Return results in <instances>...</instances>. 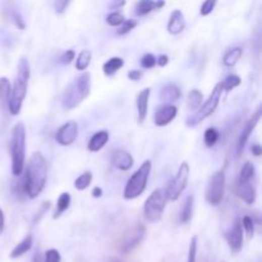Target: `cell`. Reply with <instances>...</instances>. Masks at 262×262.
I'll list each match as a JSON object with an SVG mask.
<instances>
[{"label":"cell","instance_id":"obj_1","mask_svg":"<svg viewBox=\"0 0 262 262\" xmlns=\"http://www.w3.org/2000/svg\"><path fill=\"white\" fill-rule=\"evenodd\" d=\"M25 177L21 180V188L28 198L33 199L45 188L47 179V163L40 151L33 152L25 167Z\"/></svg>","mask_w":262,"mask_h":262},{"label":"cell","instance_id":"obj_2","mask_svg":"<svg viewBox=\"0 0 262 262\" xmlns=\"http://www.w3.org/2000/svg\"><path fill=\"white\" fill-rule=\"evenodd\" d=\"M31 76L30 63L27 58L22 57L18 62V68H17V77L14 81V85L11 91V97L8 101V109L12 115H18L22 104L25 101L26 95H27L28 79Z\"/></svg>","mask_w":262,"mask_h":262},{"label":"cell","instance_id":"obj_3","mask_svg":"<svg viewBox=\"0 0 262 262\" xmlns=\"http://www.w3.org/2000/svg\"><path fill=\"white\" fill-rule=\"evenodd\" d=\"M11 156L13 175H22L26 167V128L22 122H18L12 129Z\"/></svg>","mask_w":262,"mask_h":262},{"label":"cell","instance_id":"obj_4","mask_svg":"<svg viewBox=\"0 0 262 262\" xmlns=\"http://www.w3.org/2000/svg\"><path fill=\"white\" fill-rule=\"evenodd\" d=\"M91 91V74L87 72L79 74L76 77L72 85L67 87L63 95V108L66 110L74 109L81 102L88 97Z\"/></svg>","mask_w":262,"mask_h":262},{"label":"cell","instance_id":"obj_5","mask_svg":"<svg viewBox=\"0 0 262 262\" xmlns=\"http://www.w3.org/2000/svg\"><path fill=\"white\" fill-rule=\"evenodd\" d=\"M151 161L146 160L143 161L142 165L132 174L128 182L124 188V198L126 199H133L137 198L139 194H142L145 191L146 186H147V180L151 174Z\"/></svg>","mask_w":262,"mask_h":262},{"label":"cell","instance_id":"obj_6","mask_svg":"<svg viewBox=\"0 0 262 262\" xmlns=\"http://www.w3.org/2000/svg\"><path fill=\"white\" fill-rule=\"evenodd\" d=\"M168 196L164 188H156L146 199L143 206V215L148 223H158L163 218L167 207Z\"/></svg>","mask_w":262,"mask_h":262},{"label":"cell","instance_id":"obj_7","mask_svg":"<svg viewBox=\"0 0 262 262\" xmlns=\"http://www.w3.org/2000/svg\"><path fill=\"white\" fill-rule=\"evenodd\" d=\"M221 92H223V90H221V86H220V83H218V85L214 87L213 92H211V95L208 96L207 100H206V101L202 104V107L197 110V113H194L192 117H189L188 119H187V127L197 126L198 123L203 122L206 118H208L210 115H213L214 113H215L216 108L219 107Z\"/></svg>","mask_w":262,"mask_h":262},{"label":"cell","instance_id":"obj_8","mask_svg":"<svg viewBox=\"0 0 262 262\" xmlns=\"http://www.w3.org/2000/svg\"><path fill=\"white\" fill-rule=\"evenodd\" d=\"M189 165L187 164L186 161L182 163L178 169L177 175L173 178V180L168 184L167 189V196H168V201H177L178 198L180 197V194L183 193L184 189L187 188V184H188V180H189Z\"/></svg>","mask_w":262,"mask_h":262},{"label":"cell","instance_id":"obj_9","mask_svg":"<svg viewBox=\"0 0 262 262\" xmlns=\"http://www.w3.org/2000/svg\"><path fill=\"white\" fill-rule=\"evenodd\" d=\"M225 192V174L223 170L216 172L213 177L208 179L207 187H206V201L211 206L220 205L224 198Z\"/></svg>","mask_w":262,"mask_h":262},{"label":"cell","instance_id":"obj_10","mask_svg":"<svg viewBox=\"0 0 262 262\" xmlns=\"http://www.w3.org/2000/svg\"><path fill=\"white\" fill-rule=\"evenodd\" d=\"M145 234L146 227L143 224H137L136 227L127 230L123 234V237H122V239H120V251L123 252V253H127V252L136 248L142 242V239L145 238Z\"/></svg>","mask_w":262,"mask_h":262},{"label":"cell","instance_id":"obj_11","mask_svg":"<svg viewBox=\"0 0 262 262\" xmlns=\"http://www.w3.org/2000/svg\"><path fill=\"white\" fill-rule=\"evenodd\" d=\"M78 137V124L74 120H69L58 129L55 139L60 146H69L76 142Z\"/></svg>","mask_w":262,"mask_h":262},{"label":"cell","instance_id":"obj_12","mask_svg":"<svg viewBox=\"0 0 262 262\" xmlns=\"http://www.w3.org/2000/svg\"><path fill=\"white\" fill-rule=\"evenodd\" d=\"M225 239H227L232 251L239 252L242 249V246H243V228L240 224L239 218L235 219L234 224L225 233Z\"/></svg>","mask_w":262,"mask_h":262},{"label":"cell","instance_id":"obj_13","mask_svg":"<svg viewBox=\"0 0 262 262\" xmlns=\"http://www.w3.org/2000/svg\"><path fill=\"white\" fill-rule=\"evenodd\" d=\"M259 119H261V107L257 108V110L253 113V115L251 117V119L247 122L246 126H244V128L242 129V132H240L239 139H238V153H239V155L242 153V151L244 150V146H246V143L248 142L249 136H251V133L253 132V129L256 128V126H257V123L259 122Z\"/></svg>","mask_w":262,"mask_h":262},{"label":"cell","instance_id":"obj_14","mask_svg":"<svg viewBox=\"0 0 262 262\" xmlns=\"http://www.w3.org/2000/svg\"><path fill=\"white\" fill-rule=\"evenodd\" d=\"M177 113L178 108L175 105H163L156 110L153 122L158 127H165L174 120V118L177 117Z\"/></svg>","mask_w":262,"mask_h":262},{"label":"cell","instance_id":"obj_15","mask_svg":"<svg viewBox=\"0 0 262 262\" xmlns=\"http://www.w3.org/2000/svg\"><path fill=\"white\" fill-rule=\"evenodd\" d=\"M112 164L113 167L117 168V169L127 172V170H129L133 167L134 159L128 151L115 150L112 155Z\"/></svg>","mask_w":262,"mask_h":262},{"label":"cell","instance_id":"obj_16","mask_svg":"<svg viewBox=\"0 0 262 262\" xmlns=\"http://www.w3.org/2000/svg\"><path fill=\"white\" fill-rule=\"evenodd\" d=\"M186 28V19H184V14L182 11L175 9L173 13L170 14L169 22H168V32L170 35H179L182 31Z\"/></svg>","mask_w":262,"mask_h":262},{"label":"cell","instance_id":"obj_17","mask_svg":"<svg viewBox=\"0 0 262 262\" xmlns=\"http://www.w3.org/2000/svg\"><path fill=\"white\" fill-rule=\"evenodd\" d=\"M151 88L146 87L143 90L139 91L138 96H137V113H138V122L143 123L146 120L148 112V98H150Z\"/></svg>","mask_w":262,"mask_h":262},{"label":"cell","instance_id":"obj_18","mask_svg":"<svg viewBox=\"0 0 262 262\" xmlns=\"http://www.w3.org/2000/svg\"><path fill=\"white\" fill-rule=\"evenodd\" d=\"M159 97L164 105H173V102L178 101L182 97V91L177 85H167L160 90Z\"/></svg>","mask_w":262,"mask_h":262},{"label":"cell","instance_id":"obj_19","mask_svg":"<svg viewBox=\"0 0 262 262\" xmlns=\"http://www.w3.org/2000/svg\"><path fill=\"white\" fill-rule=\"evenodd\" d=\"M165 6V2H155V0H141L134 6V14L137 17H142L151 12L160 9Z\"/></svg>","mask_w":262,"mask_h":262},{"label":"cell","instance_id":"obj_20","mask_svg":"<svg viewBox=\"0 0 262 262\" xmlns=\"http://www.w3.org/2000/svg\"><path fill=\"white\" fill-rule=\"evenodd\" d=\"M238 194L247 205H253L256 202V187L251 182L238 184Z\"/></svg>","mask_w":262,"mask_h":262},{"label":"cell","instance_id":"obj_21","mask_svg":"<svg viewBox=\"0 0 262 262\" xmlns=\"http://www.w3.org/2000/svg\"><path fill=\"white\" fill-rule=\"evenodd\" d=\"M108 141H109V132H96V133L91 137L90 141H88V151H91V152H97V151H100L105 145H107Z\"/></svg>","mask_w":262,"mask_h":262},{"label":"cell","instance_id":"obj_22","mask_svg":"<svg viewBox=\"0 0 262 262\" xmlns=\"http://www.w3.org/2000/svg\"><path fill=\"white\" fill-rule=\"evenodd\" d=\"M32 235L27 234L25 238H23L11 252V258H18V257L23 256L25 253H27L31 248H32Z\"/></svg>","mask_w":262,"mask_h":262},{"label":"cell","instance_id":"obj_23","mask_svg":"<svg viewBox=\"0 0 262 262\" xmlns=\"http://www.w3.org/2000/svg\"><path fill=\"white\" fill-rule=\"evenodd\" d=\"M123 66H124V60L122 59V58H118V57L110 58L109 60L105 62L104 66H102V72H104L105 76L112 77L114 76L120 68H123Z\"/></svg>","mask_w":262,"mask_h":262},{"label":"cell","instance_id":"obj_24","mask_svg":"<svg viewBox=\"0 0 262 262\" xmlns=\"http://www.w3.org/2000/svg\"><path fill=\"white\" fill-rule=\"evenodd\" d=\"M193 206H194V197L193 194H189L187 196L186 201H184V205L182 211H180V223L187 224L189 220L192 219V214H193Z\"/></svg>","mask_w":262,"mask_h":262},{"label":"cell","instance_id":"obj_25","mask_svg":"<svg viewBox=\"0 0 262 262\" xmlns=\"http://www.w3.org/2000/svg\"><path fill=\"white\" fill-rule=\"evenodd\" d=\"M71 199H72L71 194L67 193V192H64V193L60 194L59 198H58L57 208H55V213H54V215H53V218L58 219L63 215V214L68 210L69 206H71Z\"/></svg>","mask_w":262,"mask_h":262},{"label":"cell","instance_id":"obj_26","mask_svg":"<svg viewBox=\"0 0 262 262\" xmlns=\"http://www.w3.org/2000/svg\"><path fill=\"white\" fill-rule=\"evenodd\" d=\"M243 55V49L242 47H233V49L228 50L223 58V63L227 67H233L239 62V59Z\"/></svg>","mask_w":262,"mask_h":262},{"label":"cell","instance_id":"obj_27","mask_svg":"<svg viewBox=\"0 0 262 262\" xmlns=\"http://www.w3.org/2000/svg\"><path fill=\"white\" fill-rule=\"evenodd\" d=\"M254 174H256L254 165L252 164L251 161H247V163H244V165L242 167V169H240L239 178H238V184L251 182V180L254 178Z\"/></svg>","mask_w":262,"mask_h":262},{"label":"cell","instance_id":"obj_28","mask_svg":"<svg viewBox=\"0 0 262 262\" xmlns=\"http://www.w3.org/2000/svg\"><path fill=\"white\" fill-rule=\"evenodd\" d=\"M202 93L201 91L197 90V88H193V90L189 91L188 97H187V105L191 110H197L201 108V102H202Z\"/></svg>","mask_w":262,"mask_h":262},{"label":"cell","instance_id":"obj_29","mask_svg":"<svg viewBox=\"0 0 262 262\" xmlns=\"http://www.w3.org/2000/svg\"><path fill=\"white\" fill-rule=\"evenodd\" d=\"M91 59H92V53L90 50H82L78 54V58L76 60V68L79 72H85L88 68V66H90Z\"/></svg>","mask_w":262,"mask_h":262},{"label":"cell","instance_id":"obj_30","mask_svg":"<svg viewBox=\"0 0 262 262\" xmlns=\"http://www.w3.org/2000/svg\"><path fill=\"white\" fill-rule=\"evenodd\" d=\"M12 85L7 77H0V101L2 104L8 105L9 97H11Z\"/></svg>","mask_w":262,"mask_h":262},{"label":"cell","instance_id":"obj_31","mask_svg":"<svg viewBox=\"0 0 262 262\" xmlns=\"http://www.w3.org/2000/svg\"><path fill=\"white\" fill-rule=\"evenodd\" d=\"M91 182H92V173L85 172L74 180V188H76L77 191H85L86 188H88Z\"/></svg>","mask_w":262,"mask_h":262},{"label":"cell","instance_id":"obj_32","mask_svg":"<svg viewBox=\"0 0 262 262\" xmlns=\"http://www.w3.org/2000/svg\"><path fill=\"white\" fill-rule=\"evenodd\" d=\"M240 82H242V79H240L239 76H237V74H229V76L225 77V79L223 82H220L221 90L232 91L234 90L235 87H238V86L240 85Z\"/></svg>","mask_w":262,"mask_h":262},{"label":"cell","instance_id":"obj_33","mask_svg":"<svg viewBox=\"0 0 262 262\" xmlns=\"http://www.w3.org/2000/svg\"><path fill=\"white\" fill-rule=\"evenodd\" d=\"M219 141V131L216 128H207L203 133V142L207 147H213Z\"/></svg>","mask_w":262,"mask_h":262},{"label":"cell","instance_id":"obj_34","mask_svg":"<svg viewBox=\"0 0 262 262\" xmlns=\"http://www.w3.org/2000/svg\"><path fill=\"white\" fill-rule=\"evenodd\" d=\"M124 21H126V18H124L123 13H120V12H118V11L112 12V13L108 14V17H107L108 25L113 26V27L122 26V25H123Z\"/></svg>","mask_w":262,"mask_h":262},{"label":"cell","instance_id":"obj_35","mask_svg":"<svg viewBox=\"0 0 262 262\" xmlns=\"http://www.w3.org/2000/svg\"><path fill=\"white\" fill-rule=\"evenodd\" d=\"M240 224H242V228L247 232L249 238L253 237L254 234V221L251 216L246 215L243 216V219H240Z\"/></svg>","mask_w":262,"mask_h":262},{"label":"cell","instance_id":"obj_36","mask_svg":"<svg viewBox=\"0 0 262 262\" xmlns=\"http://www.w3.org/2000/svg\"><path fill=\"white\" fill-rule=\"evenodd\" d=\"M137 25H138V22H137L136 19H126V21L123 22V25H122V27H120L119 31H118V35L120 36L127 35V33L131 32Z\"/></svg>","mask_w":262,"mask_h":262},{"label":"cell","instance_id":"obj_37","mask_svg":"<svg viewBox=\"0 0 262 262\" xmlns=\"http://www.w3.org/2000/svg\"><path fill=\"white\" fill-rule=\"evenodd\" d=\"M141 66L145 69H151L156 66V58L153 54H145L141 58Z\"/></svg>","mask_w":262,"mask_h":262},{"label":"cell","instance_id":"obj_38","mask_svg":"<svg viewBox=\"0 0 262 262\" xmlns=\"http://www.w3.org/2000/svg\"><path fill=\"white\" fill-rule=\"evenodd\" d=\"M60 259H62V256H60L58 249L51 248V249H47V251L45 252L44 262H60Z\"/></svg>","mask_w":262,"mask_h":262},{"label":"cell","instance_id":"obj_39","mask_svg":"<svg viewBox=\"0 0 262 262\" xmlns=\"http://www.w3.org/2000/svg\"><path fill=\"white\" fill-rule=\"evenodd\" d=\"M215 6H216L215 0H206V2H203L202 3V6H201V11H199V13H201V16L203 17L208 16V14L214 11Z\"/></svg>","mask_w":262,"mask_h":262},{"label":"cell","instance_id":"obj_40","mask_svg":"<svg viewBox=\"0 0 262 262\" xmlns=\"http://www.w3.org/2000/svg\"><path fill=\"white\" fill-rule=\"evenodd\" d=\"M196 253H197V237H193L191 239L188 248V259L187 262H196Z\"/></svg>","mask_w":262,"mask_h":262},{"label":"cell","instance_id":"obj_41","mask_svg":"<svg viewBox=\"0 0 262 262\" xmlns=\"http://www.w3.org/2000/svg\"><path fill=\"white\" fill-rule=\"evenodd\" d=\"M74 57H76V54H74V50H67V51H64L63 54H62V57H60V63L64 64V66H67V64H71L72 62L74 60Z\"/></svg>","mask_w":262,"mask_h":262},{"label":"cell","instance_id":"obj_42","mask_svg":"<svg viewBox=\"0 0 262 262\" xmlns=\"http://www.w3.org/2000/svg\"><path fill=\"white\" fill-rule=\"evenodd\" d=\"M54 9L55 12H57L58 14H62L64 13V11L67 9V7L69 6V2L68 0H57V2H54Z\"/></svg>","mask_w":262,"mask_h":262},{"label":"cell","instance_id":"obj_43","mask_svg":"<svg viewBox=\"0 0 262 262\" xmlns=\"http://www.w3.org/2000/svg\"><path fill=\"white\" fill-rule=\"evenodd\" d=\"M127 76H128V78L131 79V81H134V82H136V81H139V79L142 78L143 73L141 71H137V69H133V71H129Z\"/></svg>","mask_w":262,"mask_h":262},{"label":"cell","instance_id":"obj_44","mask_svg":"<svg viewBox=\"0 0 262 262\" xmlns=\"http://www.w3.org/2000/svg\"><path fill=\"white\" fill-rule=\"evenodd\" d=\"M168 62H169V58H168V55L163 54L159 57L158 60H156V64H159L160 67H165L168 64Z\"/></svg>","mask_w":262,"mask_h":262},{"label":"cell","instance_id":"obj_45","mask_svg":"<svg viewBox=\"0 0 262 262\" xmlns=\"http://www.w3.org/2000/svg\"><path fill=\"white\" fill-rule=\"evenodd\" d=\"M4 228H6V216H4L3 210L0 208V235L4 232Z\"/></svg>","mask_w":262,"mask_h":262},{"label":"cell","instance_id":"obj_46","mask_svg":"<svg viewBox=\"0 0 262 262\" xmlns=\"http://www.w3.org/2000/svg\"><path fill=\"white\" fill-rule=\"evenodd\" d=\"M124 6H126V2H123V0H122V2H113V3H109V8L114 9V12Z\"/></svg>","mask_w":262,"mask_h":262},{"label":"cell","instance_id":"obj_47","mask_svg":"<svg viewBox=\"0 0 262 262\" xmlns=\"http://www.w3.org/2000/svg\"><path fill=\"white\" fill-rule=\"evenodd\" d=\"M251 151L254 156H259L262 153V148H261V146L258 145V143H254V145H252Z\"/></svg>","mask_w":262,"mask_h":262},{"label":"cell","instance_id":"obj_48","mask_svg":"<svg viewBox=\"0 0 262 262\" xmlns=\"http://www.w3.org/2000/svg\"><path fill=\"white\" fill-rule=\"evenodd\" d=\"M91 194H92L95 198H98V197L102 196V189L100 188V187H95V188L92 189V192H91Z\"/></svg>","mask_w":262,"mask_h":262},{"label":"cell","instance_id":"obj_49","mask_svg":"<svg viewBox=\"0 0 262 262\" xmlns=\"http://www.w3.org/2000/svg\"><path fill=\"white\" fill-rule=\"evenodd\" d=\"M32 262H41V256H40V253H35Z\"/></svg>","mask_w":262,"mask_h":262}]
</instances>
